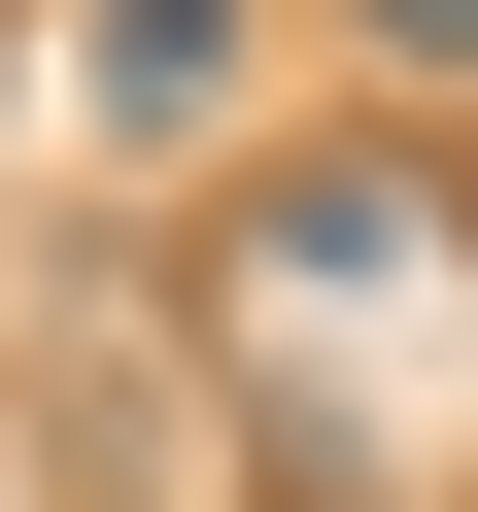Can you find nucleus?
<instances>
[{
    "label": "nucleus",
    "mask_w": 478,
    "mask_h": 512,
    "mask_svg": "<svg viewBox=\"0 0 478 512\" xmlns=\"http://www.w3.org/2000/svg\"><path fill=\"white\" fill-rule=\"evenodd\" d=\"M205 308L274 376V512H478V171L444 137H308Z\"/></svg>",
    "instance_id": "1"
},
{
    "label": "nucleus",
    "mask_w": 478,
    "mask_h": 512,
    "mask_svg": "<svg viewBox=\"0 0 478 512\" xmlns=\"http://www.w3.org/2000/svg\"><path fill=\"white\" fill-rule=\"evenodd\" d=\"M69 103H103V137H205V103H239V0H69Z\"/></svg>",
    "instance_id": "2"
},
{
    "label": "nucleus",
    "mask_w": 478,
    "mask_h": 512,
    "mask_svg": "<svg viewBox=\"0 0 478 512\" xmlns=\"http://www.w3.org/2000/svg\"><path fill=\"white\" fill-rule=\"evenodd\" d=\"M376 35H410V69H478V0H376Z\"/></svg>",
    "instance_id": "3"
}]
</instances>
